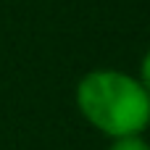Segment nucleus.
<instances>
[{
	"label": "nucleus",
	"mask_w": 150,
	"mask_h": 150,
	"mask_svg": "<svg viewBox=\"0 0 150 150\" xmlns=\"http://www.w3.org/2000/svg\"><path fill=\"white\" fill-rule=\"evenodd\" d=\"M108 150H150V142L142 134H127V137L111 140V148Z\"/></svg>",
	"instance_id": "2"
},
{
	"label": "nucleus",
	"mask_w": 150,
	"mask_h": 150,
	"mask_svg": "<svg viewBox=\"0 0 150 150\" xmlns=\"http://www.w3.org/2000/svg\"><path fill=\"white\" fill-rule=\"evenodd\" d=\"M140 82L148 87V92H150V47H148V53L142 55V63H140Z\"/></svg>",
	"instance_id": "3"
},
{
	"label": "nucleus",
	"mask_w": 150,
	"mask_h": 150,
	"mask_svg": "<svg viewBox=\"0 0 150 150\" xmlns=\"http://www.w3.org/2000/svg\"><path fill=\"white\" fill-rule=\"evenodd\" d=\"M76 108L100 134L116 140L150 127V92L140 76L121 69L87 71L76 84Z\"/></svg>",
	"instance_id": "1"
}]
</instances>
